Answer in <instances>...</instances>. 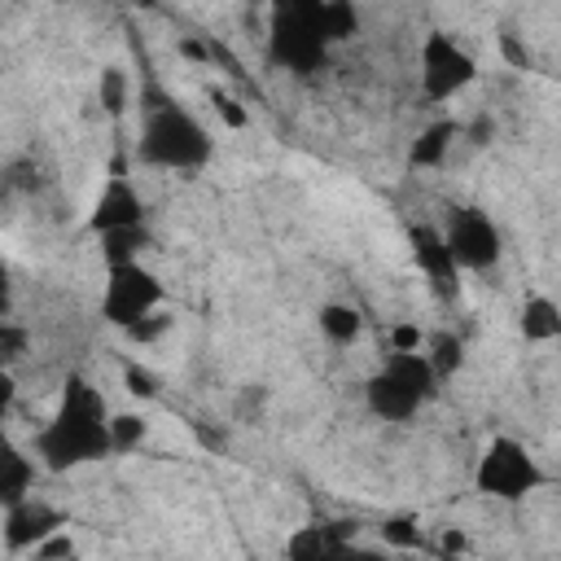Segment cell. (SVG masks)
<instances>
[{
    "mask_svg": "<svg viewBox=\"0 0 561 561\" xmlns=\"http://www.w3.org/2000/svg\"><path fill=\"white\" fill-rule=\"evenodd\" d=\"M110 451H114V438H110V416H105L101 394L83 377H70L53 421L35 434L39 465L53 473H66V469L105 460Z\"/></svg>",
    "mask_w": 561,
    "mask_h": 561,
    "instance_id": "6da1fadb",
    "label": "cell"
},
{
    "mask_svg": "<svg viewBox=\"0 0 561 561\" xmlns=\"http://www.w3.org/2000/svg\"><path fill=\"white\" fill-rule=\"evenodd\" d=\"M140 158L149 167H167V171H197L210 158V136L202 131V123L188 110L158 105V110L145 114Z\"/></svg>",
    "mask_w": 561,
    "mask_h": 561,
    "instance_id": "7a4b0ae2",
    "label": "cell"
},
{
    "mask_svg": "<svg viewBox=\"0 0 561 561\" xmlns=\"http://www.w3.org/2000/svg\"><path fill=\"white\" fill-rule=\"evenodd\" d=\"M272 57L289 70H316L329 53V31H324V4H285L272 13Z\"/></svg>",
    "mask_w": 561,
    "mask_h": 561,
    "instance_id": "3957f363",
    "label": "cell"
},
{
    "mask_svg": "<svg viewBox=\"0 0 561 561\" xmlns=\"http://www.w3.org/2000/svg\"><path fill=\"white\" fill-rule=\"evenodd\" d=\"M473 482L482 495L491 500H526L530 491L543 486V469L535 465V456L517 443V438H491L486 451L478 456V469H473Z\"/></svg>",
    "mask_w": 561,
    "mask_h": 561,
    "instance_id": "277c9868",
    "label": "cell"
},
{
    "mask_svg": "<svg viewBox=\"0 0 561 561\" xmlns=\"http://www.w3.org/2000/svg\"><path fill=\"white\" fill-rule=\"evenodd\" d=\"M162 311V280L140 267V263H118L110 267V280H105V298H101V316L110 324H118L123 333L136 329L145 316Z\"/></svg>",
    "mask_w": 561,
    "mask_h": 561,
    "instance_id": "5b68a950",
    "label": "cell"
},
{
    "mask_svg": "<svg viewBox=\"0 0 561 561\" xmlns=\"http://www.w3.org/2000/svg\"><path fill=\"white\" fill-rule=\"evenodd\" d=\"M473 75H478L473 57H469L447 31L425 35V44H421V92H425L430 101L456 96L460 88L473 83Z\"/></svg>",
    "mask_w": 561,
    "mask_h": 561,
    "instance_id": "8992f818",
    "label": "cell"
},
{
    "mask_svg": "<svg viewBox=\"0 0 561 561\" xmlns=\"http://www.w3.org/2000/svg\"><path fill=\"white\" fill-rule=\"evenodd\" d=\"M447 250L456 259V267H469V272H482L500 259V228L491 224V215H482L478 206H460L451 210L447 219Z\"/></svg>",
    "mask_w": 561,
    "mask_h": 561,
    "instance_id": "52a82bcc",
    "label": "cell"
},
{
    "mask_svg": "<svg viewBox=\"0 0 561 561\" xmlns=\"http://www.w3.org/2000/svg\"><path fill=\"white\" fill-rule=\"evenodd\" d=\"M140 210L145 206L136 197L131 180L127 175H110L105 188H101V197H96V206H92V215H88V228L101 232V237L127 232V228H140Z\"/></svg>",
    "mask_w": 561,
    "mask_h": 561,
    "instance_id": "ba28073f",
    "label": "cell"
},
{
    "mask_svg": "<svg viewBox=\"0 0 561 561\" xmlns=\"http://www.w3.org/2000/svg\"><path fill=\"white\" fill-rule=\"evenodd\" d=\"M364 399H368L373 416H381V421H408V416H416V408L425 403V394H421L416 386H408L399 373H390L386 364L368 377Z\"/></svg>",
    "mask_w": 561,
    "mask_h": 561,
    "instance_id": "9c48e42d",
    "label": "cell"
},
{
    "mask_svg": "<svg viewBox=\"0 0 561 561\" xmlns=\"http://www.w3.org/2000/svg\"><path fill=\"white\" fill-rule=\"evenodd\" d=\"M57 526H61V517H57L48 504L26 500V504L4 508V543H9V552L39 548L44 539H53V535H57Z\"/></svg>",
    "mask_w": 561,
    "mask_h": 561,
    "instance_id": "30bf717a",
    "label": "cell"
},
{
    "mask_svg": "<svg viewBox=\"0 0 561 561\" xmlns=\"http://www.w3.org/2000/svg\"><path fill=\"white\" fill-rule=\"evenodd\" d=\"M408 241H412L416 263H421L438 285H451V280H456L460 267H456V259H451V250H447V237H443L438 228H430V224H412Z\"/></svg>",
    "mask_w": 561,
    "mask_h": 561,
    "instance_id": "8fae6325",
    "label": "cell"
},
{
    "mask_svg": "<svg viewBox=\"0 0 561 561\" xmlns=\"http://www.w3.org/2000/svg\"><path fill=\"white\" fill-rule=\"evenodd\" d=\"M355 539V526L346 530V522L337 526H298L289 539H285V561H324L333 543H346Z\"/></svg>",
    "mask_w": 561,
    "mask_h": 561,
    "instance_id": "7c38bea8",
    "label": "cell"
},
{
    "mask_svg": "<svg viewBox=\"0 0 561 561\" xmlns=\"http://www.w3.org/2000/svg\"><path fill=\"white\" fill-rule=\"evenodd\" d=\"M517 329H522L526 342H552V337H561V307H557L552 298L535 294V298L522 302V320H517Z\"/></svg>",
    "mask_w": 561,
    "mask_h": 561,
    "instance_id": "4fadbf2b",
    "label": "cell"
},
{
    "mask_svg": "<svg viewBox=\"0 0 561 561\" xmlns=\"http://www.w3.org/2000/svg\"><path fill=\"white\" fill-rule=\"evenodd\" d=\"M460 136V127L451 123V118H443V123H430L416 140H412V149H408V162L412 167H438L443 158H447V149H451V140Z\"/></svg>",
    "mask_w": 561,
    "mask_h": 561,
    "instance_id": "5bb4252c",
    "label": "cell"
},
{
    "mask_svg": "<svg viewBox=\"0 0 561 561\" xmlns=\"http://www.w3.org/2000/svg\"><path fill=\"white\" fill-rule=\"evenodd\" d=\"M316 324H320V333H324L333 346H351V342H359V333H364V316H359L351 302H324L320 316H316Z\"/></svg>",
    "mask_w": 561,
    "mask_h": 561,
    "instance_id": "9a60e30c",
    "label": "cell"
},
{
    "mask_svg": "<svg viewBox=\"0 0 561 561\" xmlns=\"http://www.w3.org/2000/svg\"><path fill=\"white\" fill-rule=\"evenodd\" d=\"M31 486H35V465L22 451H9L4 465H0V504L4 508L26 504L31 500Z\"/></svg>",
    "mask_w": 561,
    "mask_h": 561,
    "instance_id": "2e32d148",
    "label": "cell"
},
{
    "mask_svg": "<svg viewBox=\"0 0 561 561\" xmlns=\"http://www.w3.org/2000/svg\"><path fill=\"white\" fill-rule=\"evenodd\" d=\"M425 359H430V368L438 373V381L451 377V373L460 368V359H465V355H460V337H451V333H434Z\"/></svg>",
    "mask_w": 561,
    "mask_h": 561,
    "instance_id": "e0dca14e",
    "label": "cell"
},
{
    "mask_svg": "<svg viewBox=\"0 0 561 561\" xmlns=\"http://www.w3.org/2000/svg\"><path fill=\"white\" fill-rule=\"evenodd\" d=\"M145 434H149V421H145V416H136V412H118V416H110L114 451H131V447H140Z\"/></svg>",
    "mask_w": 561,
    "mask_h": 561,
    "instance_id": "ac0fdd59",
    "label": "cell"
},
{
    "mask_svg": "<svg viewBox=\"0 0 561 561\" xmlns=\"http://www.w3.org/2000/svg\"><path fill=\"white\" fill-rule=\"evenodd\" d=\"M101 241H105V259H110V267H118V263H140V259H136V250L145 245V232H140V228L110 232V237H101Z\"/></svg>",
    "mask_w": 561,
    "mask_h": 561,
    "instance_id": "d6986e66",
    "label": "cell"
},
{
    "mask_svg": "<svg viewBox=\"0 0 561 561\" xmlns=\"http://www.w3.org/2000/svg\"><path fill=\"white\" fill-rule=\"evenodd\" d=\"M355 26H359V18H355V9H351L346 0H333V4H324V31H329V44H333V39H346V35H355Z\"/></svg>",
    "mask_w": 561,
    "mask_h": 561,
    "instance_id": "ffe728a7",
    "label": "cell"
},
{
    "mask_svg": "<svg viewBox=\"0 0 561 561\" xmlns=\"http://www.w3.org/2000/svg\"><path fill=\"white\" fill-rule=\"evenodd\" d=\"M101 105H105L110 114H123V110H127V79H123L118 66H105V70H101Z\"/></svg>",
    "mask_w": 561,
    "mask_h": 561,
    "instance_id": "44dd1931",
    "label": "cell"
},
{
    "mask_svg": "<svg viewBox=\"0 0 561 561\" xmlns=\"http://www.w3.org/2000/svg\"><path fill=\"white\" fill-rule=\"evenodd\" d=\"M210 105H215V114H219L228 127H245V123H250L245 105H241V101H232L224 88H210Z\"/></svg>",
    "mask_w": 561,
    "mask_h": 561,
    "instance_id": "7402d4cb",
    "label": "cell"
},
{
    "mask_svg": "<svg viewBox=\"0 0 561 561\" xmlns=\"http://www.w3.org/2000/svg\"><path fill=\"white\" fill-rule=\"evenodd\" d=\"M35 552V561H79V548L70 543V535H53V539H44L39 548H31Z\"/></svg>",
    "mask_w": 561,
    "mask_h": 561,
    "instance_id": "603a6c76",
    "label": "cell"
},
{
    "mask_svg": "<svg viewBox=\"0 0 561 561\" xmlns=\"http://www.w3.org/2000/svg\"><path fill=\"white\" fill-rule=\"evenodd\" d=\"M123 381H127V394H136V399H153L158 394V377L149 368H140V364H127Z\"/></svg>",
    "mask_w": 561,
    "mask_h": 561,
    "instance_id": "cb8c5ba5",
    "label": "cell"
},
{
    "mask_svg": "<svg viewBox=\"0 0 561 561\" xmlns=\"http://www.w3.org/2000/svg\"><path fill=\"white\" fill-rule=\"evenodd\" d=\"M381 539H386V543H399V548H412V543L421 539V526H416L412 517H390V522L381 526Z\"/></svg>",
    "mask_w": 561,
    "mask_h": 561,
    "instance_id": "d4e9b609",
    "label": "cell"
},
{
    "mask_svg": "<svg viewBox=\"0 0 561 561\" xmlns=\"http://www.w3.org/2000/svg\"><path fill=\"white\" fill-rule=\"evenodd\" d=\"M324 561H390V557L377 552V548H359L355 539H346V543H333Z\"/></svg>",
    "mask_w": 561,
    "mask_h": 561,
    "instance_id": "484cf974",
    "label": "cell"
},
{
    "mask_svg": "<svg viewBox=\"0 0 561 561\" xmlns=\"http://www.w3.org/2000/svg\"><path fill=\"white\" fill-rule=\"evenodd\" d=\"M167 329H171V316H167V311H153V316H145L136 329H127V337H136V342H158Z\"/></svg>",
    "mask_w": 561,
    "mask_h": 561,
    "instance_id": "4316f807",
    "label": "cell"
},
{
    "mask_svg": "<svg viewBox=\"0 0 561 561\" xmlns=\"http://www.w3.org/2000/svg\"><path fill=\"white\" fill-rule=\"evenodd\" d=\"M390 351H421V329L416 324H394L390 329Z\"/></svg>",
    "mask_w": 561,
    "mask_h": 561,
    "instance_id": "83f0119b",
    "label": "cell"
},
{
    "mask_svg": "<svg viewBox=\"0 0 561 561\" xmlns=\"http://www.w3.org/2000/svg\"><path fill=\"white\" fill-rule=\"evenodd\" d=\"M22 342H26V333H22L18 324H4V329H0V346H4V364H13V359L22 355Z\"/></svg>",
    "mask_w": 561,
    "mask_h": 561,
    "instance_id": "f1b7e54d",
    "label": "cell"
},
{
    "mask_svg": "<svg viewBox=\"0 0 561 561\" xmlns=\"http://www.w3.org/2000/svg\"><path fill=\"white\" fill-rule=\"evenodd\" d=\"M500 44H504V53H508V61H517V66H526L530 57H526V48L513 39V35H500Z\"/></svg>",
    "mask_w": 561,
    "mask_h": 561,
    "instance_id": "f546056e",
    "label": "cell"
},
{
    "mask_svg": "<svg viewBox=\"0 0 561 561\" xmlns=\"http://www.w3.org/2000/svg\"><path fill=\"white\" fill-rule=\"evenodd\" d=\"M443 548H447V552H460V548H465V535H460V530H447V535H443Z\"/></svg>",
    "mask_w": 561,
    "mask_h": 561,
    "instance_id": "4dcf8cb0",
    "label": "cell"
},
{
    "mask_svg": "<svg viewBox=\"0 0 561 561\" xmlns=\"http://www.w3.org/2000/svg\"><path fill=\"white\" fill-rule=\"evenodd\" d=\"M9 399H13V377L4 373V377H0V408H9Z\"/></svg>",
    "mask_w": 561,
    "mask_h": 561,
    "instance_id": "1f68e13d",
    "label": "cell"
}]
</instances>
